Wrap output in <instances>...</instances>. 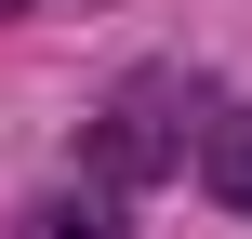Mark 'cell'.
Instances as JSON below:
<instances>
[{"label":"cell","mask_w":252,"mask_h":239,"mask_svg":"<svg viewBox=\"0 0 252 239\" xmlns=\"http://www.w3.org/2000/svg\"><path fill=\"white\" fill-rule=\"evenodd\" d=\"M213 200H239V213H252V106L213 120Z\"/></svg>","instance_id":"1"},{"label":"cell","mask_w":252,"mask_h":239,"mask_svg":"<svg viewBox=\"0 0 252 239\" xmlns=\"http://www.w3.org/2000/svg\"><path fill=\"white\" fill-rule=\"evenodd\" d=\"M40 239H106V213H93V200H80V213L53 200V213H40Z\"/></svg>","instance_id":"2"}]
</instances>
